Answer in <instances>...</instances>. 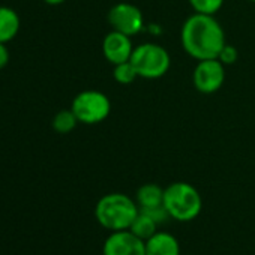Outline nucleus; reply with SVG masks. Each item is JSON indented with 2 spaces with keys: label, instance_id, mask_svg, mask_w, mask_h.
Returning a JSON list of instances; mask_svg holds the SVG:
<instances>
[{
  "label": "nucleus",
  "instance_id": "obj_1",
  "mask_svg": "<svg viewBox=\"0 0 255 255\" xmlns=\"http://www.w3.org/2000/svg\"><path fill=\"white\" fill-rule=\"evenodd\" d=\"M180 44L188 56L198 60L218 59L227 44L225 32L215 15H189L180 29Z\"/></svg>",
  "mask_w": 255,
  "mask_h": 255
},
{
  "label": "nucleus",
  "instance_id": "obj_2",
  "mask_svg": "<svg viewBox=\"0 0 255 255\" xmlns=\"http://www.w3.org/2000/svg\"><path fill=\"white\" fill-rule=\"evenodd\" d=\"M140 209L135 200L122 192H111L101 197L95 206V218L108 231L129 230Z\"/></svg>",
  "mask_w": 255,
  "mask_h": 255
},
{
  "label": "nucleus",
  "instance_id": "obj_3",
  "mask_svg": "<svg viewBox=\"0 0 255 255\" xmlns=\"http://www.w3.org/2000/svg\"><path fill=\"white\" fill-rule=\"evenodd\" d=\"M164 206L170 218L188 222L200 215L203 200L194 185L188 182H174L164 189Z\"/></svg>",
  "mask_w": 255,
  "mask_h": 255
},
{
  "label": "nucleus",
  "instance_id": "obj_4",
  "mask_svg": "<svg viewBox=\"0 0 255 255\" xmlns=\"http://www.w3.org/2000/svg\"><path fill=\"white\" fill-rule=\"evenodd\" d=\"M131 63L140 78L158 80L170 71L171 57L162 45L156 42H143L134 47Z\"/></svg>",
  "mask_w": 255,
  "mask_h": 255
},
{
  "label": "nucleus",
  "instance_id": "obj_5",
  "mask_svg": "<svg viewBox=\"0 0 255 255\" xmlns=\"http://www.w3.org/2000/svg\"><path fill=\"white\" fill-rule=\"evenodd\" d=\"M71 110L83 125H98L111 113L110 98L99 90H83L72 99Z\"/></svg>",
  "mask_w": 255,
  "mask_h": 255
},
{
  "label": "nucleus",
  "instance_id": "obj_6",
  "mask_svg": "<svg viewBox=\"0 0 255 255\" xmlns=\"http://www.w3.org/2000/svg\"><path fill=\"white\" fill-rule=\"evenodd\" d=\"M111 30H117L134 38L146 29L144 15L138 6L129 2H119L113 5L107 14Z\"/></svg>",
  "mask_w": 255,
  "mask_h": 255
},
{
  "label": "nucleus",
  "instance_id": "obj_7",
  "mask_svg": "<svg viewBox=\"0 0 255 255\" xmlns=\"http://www.w3.org/2000/svg\"><path fill=\"white\" fill-rule=\"evenodd\" d=\"M225 81V66L218 59L198 60L192 71L194 87L203 95L218 92Z\"/></svg>",
  "mask_w": 255,
  "mask_h": 255
},
{
  "label": "nucleus",
  "instance_id": "obj_8",
  "mask_svg": "<svg viewBox=\"0 0 255 255\" xmlns=\"http://www.w3.org/2000/svg\"><path fill=\"white\" fill-rule=\"evenodd\" d=\"M102 255H146V242L129 230L113 231L104 242Z\"/></svg>",
  "mask_w": 255,
  "mask_h": 255
},
{
  "label": "nucleus",
  "instance_id": "obj_9",
  "mask_svg": "<svg viewBox=\"0 0 255 255\" xmlns=\"http://www.w3.org/2000/svg\"><path fill=\"white\" fill-rule=\"evenodd\" d=\"M134 51L132 38L117 30H111L102 41V54L110 65H119L131 60Z\"/></svg>",
  "mask_w": 255,
  "mask_h": 255
},
{
  "label": "nucleus",
  "instance_id": "obj_10",
  "mask_svg": "<svg viewBox=\"0 0 255 255\" xmlns=\"http://www.w3.org/2000/svg\"><path fill=\"white\" fill-rule=\"evenodd\" d=\"M146 255H180L179 240L167 231H156L146 240Z\"/></svg>",
  "mask_w": 255,
  "mask_h": 255
},
{
  "label": "nucleus",
  "instance_id": "obj_11",
  "mask_svg": "<svg viewBox=\"0 0 255 255\" xmlns=\"http://www.w3.org/2000/svg\"><path fill=\"white\" fill-rule=\"evenodd\" d=\"M21 29V20L15 9L0 6V42L9 44L17 38Z\"/></svg>",
  "mask_w": 255,
  "mask_h": 255
},
{
  "label": "nucleus",
  "instance_id": "obj_12",
  "mask_svg": "<svg viewBox=\"0 0 255 255\" xmlns=\"http://www.w3.org/2000/svg\"><path fill=\"white\" fill-rule=\"evenodd\" d=\"M135 201L140 210H147V209L164 206V189L156 183H146L138 188Z\"/></svg>",
  "mask_w": 255,
  "mask_h": 255
},
{
  "label": "nucleus",
  "instance_id": "obj_13",
  "mask_svg": "<svg viewBox=\"0 0 255 255\" xmlns=\"http://www.w3.org/2000/svg\"><path fill=\"white\" fill-rule=\"evenodd\" d=\"M158 225L159 224L155 219H152L149 215L138 212L137 218L134 219V222L129 227V231H132L137 237H140L146 242L147 239H150L158 231Z\"/></svg>",
  "mask_w": 255,
  "mask_h": 255
},
{
  "label": "nucleus",
  "instance_id": "obj_14",
  "mask_svg": "<svg viewBox=\"0 0 255 255\" xmlns=\"http://www.w3.org/2000/svg\"><path fill=\"white\" fill-rule=\"evenodd\" d=\"M78 123H80V122H78L77 116L74 114V111H72L71 108H68V110H60L59 113L54 114V117H53V120H51L53 129H54L57 134H62V135L72 132V131L75 129V128H77Z\"/></svg>",
  "mask_w": 255,
  "mask_h": 255
},
{
  "label": "nucleus",
  "instance_id": "obj_15",
  "mask_svg": "<svg viewBox=\"0 0 255 255\" xmlns=\"http://www.w3.org/2000/svg\"><path fill=\"white\" fill-rule=\"evenodd\" d=\"M113 77L116 80V83L122 84V86H128V84H132L138 77L134 65L131 63V60L119 63L113 66Z\"/></svg>",
  "mask_w": 255,
  "mask_h": 255
},
{
  "label": "nucleus",
  "instance_id": "obj_16",
  "mask_svg": "<svg viewBox=\"0 0 255 255\" xmlns=\"http://www.w3.org/2000/svg\"><path fill=\"white\" fill-rule=\"evenodd\" d=\"M189 6L197 14H207L215 15L221 11L225 0H188Z\"/></svg>",
  "mask_w": 255,
  "mask_h": 255
},
{
  "label": "nucleus",
  "instance_id": "obj_17",
  "mask_svg": "<svg viewBox=\"0 0 255 255\" xmlns=\"http://www.w3.org/2000/svg\"><path fill=\"white\" fill-rule=\"evenodd\" d=\"M239 59V51L234 45H230V44H225L224 48L221 50L219 56H218V60L224 65V66H228V65H234Z\"/></svg>",
  "mask_w": 255,
  "mask_h": 255
},
{
  "label": "nucleus",
  "instance_id": "obj_18",
  "mask_svg": "<svg viewBox=\"0 0 255 255\" xmlns=\"http://www.w3.org/2000/svg\"><path fill=\"white\" fill-rule=\"evenodd\" d=\"M9 59H11V54H9V50L6 47V44L0 42V69H3V68L8 66Z\"/></svg>",
  "mask_w": 255,
  "mask_h": 255
},
{
  "label": "nucleus",
  "instance_id": "obj_19",
  "mask_svg": "<svg viewBox=\"0 0 255 255\" xmlns=\"http://www.w3.org/2000/svg\"><path fill=\"white\" fill-rule=\"evenodd\" d=\"M150 33H156V35H159L162 30H161V27H159V24H149L147 27H146Z\"/></svg>",
  "mask_w": 255,
  "mask_h": 255
},
{
  "label": "nucleus",
  "instance_id": "obj_20",
  "mask_svg": "<svg viewBox=\"0 0 255 255\" xmlns=\"http://www.w3.org/2000/svg\"><path fill=\"white\" fill-rule=\"evenodd\" d=\"M44 2H45L47 5H50V6H59V5L65 3L66 0H44Z\"/></svg>",
  "mask_w": 255,
  "mask_h": 255
},
{
  "label": "nucleus",
  "instance_id": "obj_21",
  "mask_svg": "<svg viewBox=\"0 0 255 255\" xmlns=\"http://www.w3.org/2000/svg\"><path fill=\"white\" fill-rule=\"evenodd\" d=\"M249 2H255V0H249Z\"/></svg>",
  "mask_w": 255,
  "mask_h": 255
}]
</instances>
